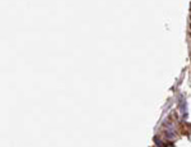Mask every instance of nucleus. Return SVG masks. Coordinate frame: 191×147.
<instances>
[]
</instances>
